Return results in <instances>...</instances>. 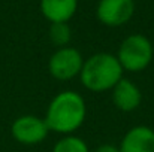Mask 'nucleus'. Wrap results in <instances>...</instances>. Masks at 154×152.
I'll use <instances>...</instances> for the list:
<instances>
[{
    "label": "nucleus",
    "instance_id": "obj_7",
    "mask_svg": "<svg viewBox=\"0 0 154 152\" xmlns=\"http://www.w3.org/2000/svg\"><path fill=\"white\" fill-rule=\"evenodd\" d=\"M111 97H112L114 106L118 110L133 112L141 106L142 93L135 82H132L126 78H121L118 81V84L111 90Z\"/></svg>",
    "mask_w": 154,
    "mask_h": 152
},
{
    "label": "nucleus",
    "instance_id": "obj_11",
    "mask_svg": "<svg viewBox=\"0 0 154 152\" xmlns=\"http://www.w3.org/2000/svg\"><path fill=\"white\" fill-rule=\"evenodd\" d=\"M50 40L57 48L67 46L72 39V28L69 22H52L50 25Z\"/></svg>",
    "mask_w": 154,
    "mask_h": 152
},
{
    "label": "nucleus",
    "instance_id": "obj_1",
    "mask_svg": "<svg viewBox=\"0 0 154 152\" xmlns=\"http://www.w3.org/2000/svg\"><path fill=\"white\" fill-rule=\"evenodd\" d=\"M87 118V104L84 97L73 91L64 90L55 94L45 112V122L50 131L67 136L73 134Z\"/></svg>",
    "mask_w": 154,
    "mask_h": 152
},
{
    "label": "nucleus",
    "instance_id": "obj_2",
    "mask_svg": "<svg viewBox=\"0 0 154 152\" xmlns=\"http://www.w3.org/2000/svg\"><path fill=\"white\" fill-rule=\"evenodd\" d=\"M123 67L115 54L97 52L84 60L79 79L84 88L91 93L111 91L123 78Z\"/></svg>",
    "mask_w": 154,
    "mask_h": 152
},
{
    "label": "nucleus",
    "instance_id": "obj_10",
    "mask_svg": "<svg viewBox=\"0 0 154 152\" xmlns=\"http://www.w3.org/2000/svg\"><path fill=\"white\" fill-rule=\"evenodd\" d=\"M51 152H90V149L84 139L73 134H67L55 142Z\"/></svg>",
    "mask_w": 154,
    "mask_h": 152
},
{
    "label": "nucleus",
    "instance_id": "obj_3",
    "mask_svg": "<svg viewBox=\"0 0 154 152\" xmlns=\"http://www.w3.org/2000/svg\"><path fill=\"white\" fill-rule=\"evenodd\" d=\"M154 57V48L151 40L141 34H129L121 43L117 51V58L123 67L124 72L129 73H138L145 70Z\"/></svg>",
    "mask_w": 154,
    "mask_h": 152
},
{
    "label": "nucleus",
    "instance_id": "obj_5",
    "mask_svg": "<svg viewBox=\"0 0 154 152\" xmlns=\"http://www.w3.org/2000/svg\"><path fill=\"white\" fill-rule=\"evenodd\" d=\"M11 134L15 142L21 145H39L42 143L48 134L50 128L44 118L36 115H21L11 125Z\"/></svg>",
    "mask_w": 154,
    "mask_h": 152
},
{
    "label": "nucleus",
    "instance_id": "obj_8",
    "mask_svg": "<svg viewBox=\"0 0 154 152\" xmlns=\"http://www.w3.org/2000/svg\"><path fill=\"white\" fill-rule=\"evenodd\" d=\"M120 152H154V130L148 125H135L126 131L120 145Z\"/></svg>",
    "mask_w": 154,
    "mask_h": 152
},
{
    "label": "nucleus",
    "instance_id": "obj_4",
    "mask_svg": "<svg viewBox=\"0 0 154 152\" xmlns=\"http://www.w3.org/2000/svg\"><path fill=\"white\" fill-rule=\"evenodd\" d=\"M84 64L82 54L73 46H61L52 52L48 61V70L54 79L66 82L79 76Z\"/></svg>",
    "mask_w": 154,
    "mask_h": 152
},
{
    "label": "nucleus",
    "instance_id": "obj_9",
    "mask_svg": "<svg viewBox=\"0 0 154 152\" xmlns=\"http://www.w3.org/2000/svg\"><path fill=\"white\" fill-rule=\"evenodd\" d=\"M39 9L50 22H69L78 10V0H39Z\"/></svg>",
    "mask_w": 154,
    "mask_h": 152
},
{
    "label": "nucleus",
    "instance_id": "obj_12",
    "mask_svg": "<svg viewBox=\"0 0 154 152\" xmlns=\"http://www.w3.org/2000/svg\"><path fill=\"white\" fill-rule=\"evenodd\" d=\"M94 152H120L118 146L112 145V143H103V145H99Z\"/></svg>",
    "mask_w": 154,
    "mask_h": 152
},
{
    "label": "nucleus",
    "instance_id": "obj_6",
    "mask_svg": "<svg viewBox=\"0 0 154 152\" xmlns=\"http://www.w3.org/2000/svg\"><path fill=\"white\" fill-rule=\"evenodd\" d=\"M135 13V0H99L96 16L106 27H121Z\"/></svg>",
    "mask_w": 154,
    "mask_h": 152
}]
</instances>
